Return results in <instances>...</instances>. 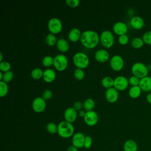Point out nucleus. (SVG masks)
Listing matches in <instances>:
<instances>
[{
	"label": "nucleus",
	"instance_id": "17",
	"mask_svg": "<svg viewBox=\"0 0 151 151\" xmlns=\"http://www.w3.org/2000/svg\"><path fill=\"white\" fill-rule=\"evenodd\" d=\"M139 87L141 90L148 92L151 91V77L146 76L140 79Z\"/></svg>",
	"mask_w": 151,
	"mask_h": 151
},
{
	"label": "nucleus",
	"instance_id": "10",
	"mask_svg": "<svg viewBox=\"0 0 151 151\" xmlns=\"http://www.w3.org/2000/svg\"><path fill=\"white\" fill-rule=\"evenodd\" d=\"M111 68L116 71L121 70L124 65V61L123 58L119 55H113L110 61Z\"/></svg>",
	"mask_w": 151,
	"mask_h": 151
},
{
	"label": "nucleus",
	"instance_id": "44",
	"mask_svg": "<svg viewBox=\"0 0 151 151\" xmlns=\"http://www.w3.org/2000/svg\"><path fill=\"white\" fill-rule=\"evenodd\" d=\"M85 114H86V112H85L84 110H80V111H79V113H78L79 116H80V117H84V116H85Z\"/></svg>",
	"mask_w": 151,
	"mask_h": 151
},
{
	"label": "nucleus",
	"instance_id": "11",
	"mask_svg": "<svg viewBox=\"0 0 151 151\" xmlns=\"http://www.w3.org/2000/svg\"><path fill=\"white\" fill-rule=\"evenodd\" d=\"M46 107L45 100L41 97H36L32 101V107L33 110L37 113H41L43 111Z\"/></svg>",
	"mask_w": 151,
	"mask_h": 151
},
{
	"label": "nucleus",
	"instance_id": "23",
	"mask_svg": "<svg viewBox=\"0 0 151 151\" xmlns=\"http://www.w3.org/2000/svg\"><path fill=\"white\" fill-rule=\"evenodd\" d=\"M141 88L139 87V86H132L129 91V94L130 97L135 99V98H137L140 96V94H141Z\"/></svg>",
	"mask_w": 151,
	"mask_h": 151
},
{
	"label": "nucleus",
	"instance_id": "36",
	"mask_svg": "<svg viewBox=\"0 0 151 151\" xmlns=\"http://www.w3.org/2000/svg\"><path fill=\"white\" fill-rule=\"evenodd\" d=\"M140 79L139 78L133 76L130 77L129 79V83L132 86H137L139 85L140 83Z\"/></svg>",
	"mask_w": 151,
	"mask_h": 151
},
{
	"label": "nucleus",
	"instance_id": "2",
	"mask_svg": "<svg viewBox=\"0 0 151 151\" xmlns=\"http://www.w3.org/2000/svg\"><path fill=\"white\" fill-rule=\"evenodd\" d=\"M74 129L72 123L66 121L61 122L58 124V134L63 138H68L74 135Z\"/></svg>",
	"mask_w": 151,
	"mask_h": 151
},
{
	"label": "nucleus",
	"instance_id": "15",
	"mask_svg": "<svg viewBox=\"0 0 151 151\" xmlns=\"http://www.w3.org/2000/svg\"><path fill=\"white\" fill-rule=\"evenodd\" d=\"M113 29L114 33L119 36L124 35L127 31V27L123 22H116L113 27Z\"/></svg>",
	"mask_w": 151,
	"mask_h": 151
},
{
	"label": "nucleus",
	"instance_id": "37",
	"mask_svg": "<svg viewBox=\"0 0 151 151\" xmlns=\"http://www.w3.org/2000/svg\"><path fill=\"white\" fill-rule=\"evenodd\" d=\"M93 143L92 138L90 136H86L85 137L84 140V147L86 149H89L91 147Z\"/></svg>",
	"mask_w": 151,
	"mask_h": 151
},
{
	"label": "nucleus",
	"instance_id": "25",
	"mask_svg": "<svg viewBox=\"0 0 151 151\" xmlns=\"http://www.w3.org/2000/svg\"><path fill=\"white\" fill-rule=\"evenodd\" d=\"M101 84L105 88H111L114 84V80L111 77L106 76L101 80Z\"/></svg>",
	"mask_w": 151,
	"mask_h": 151
},
{
	"label": "nucleus",
	"instance_id": "47",
	"mask_svg": "<svg viewBox=\"0 0 151 151\" xmlns=\"http://www.w3.org/2000/svg\"><path fill=\"white\" fill-rule=\"evenodd\" d=\"M2 52H1V62L2 61Z\"/></svg>",
	"mask_w": 151,
	"mask_h": 151
},
{
	"label": "nucleus",
	"instance_id": "42",
	"mask_svg": "<svg viewBox=\"0 0 151 151\" xmlns=\"http://www.w3.org/2000/svg\"><path fill=\"white\" fill-rule=\"evenodd\" d=\"M67 151H78V149L76 147L72 145V146H70L68 147Z\"/></svg>",
	"mask_w": 151,
	"mask_h": 151
},
{
	"label": "nucleus",
	"instance_id": "18",
	"mask_svg": "<svg viewBox=\"0 0 151 151\" xmlns=\"http://www.w3.org/2000/svg\"><path fill=\"white\" fill-rule=\"evenodd\" d=\"M56 77L55 72L54 70L51 68L45 69L43 72L42 78L43 80L47 83H51L52 82Z\"/></svg>",
	"mask_w": 151,
	"mask_h": 151
},
{
	"label": "nucleus",
	"instance_id": "21",
	"mask_svg": "<svg viewBox=\"0 0 151 151\" xmlns=\"http://www.w3.org/2000/svg\"><path fill=\"white\" fill-rule=\"evenodd\" d=\"M123 149L124 151H137V144L134 140L129 139L125 142L123 146Z\"/></svg>",
	"mask_w": 151,
	"mask_h": 151
},
{
	"label": "nucleus",
	"instance_id": "1",
	"mask_svg": "<svg viewBox=\"0 0 151 151\" xmlns=\"http://www.w3.org/2000/svg\"><path fill=\"white\" fill-rule=\"evenodd\" d=\"M100 41L99 34L94 31L87 30L84 31L80 38L82 45L87 48H93L96 47Z\"/></svg>",
	"mask_w": 151,
	"mask_h": 151
},
{
	"label": "nucleus",
	"instance_id": "20",
	"mask_svg": "<svg viewBox=\"0 0 151 151\" xmlns=\"http://www.w3.org/2000/svg\"><path fill=\"white\" fill-rule=\"evenodd\" d=\"M130 23L131 26L136 29H140L144 26L143 19L139 16H134L132 17L130 19Z\"/></svg>",
	"mask_w": 151,
	"mask_h": 151
},
{
	"label": "nucleus",
	"instance_id": "24",
	"mask_svg": "<svg viewBox=\"0 0 151 151\" xmlns=\"http://www.w3.org/2000/svg\"><path fill=\"white\" fill-rule=\"evenodd\" d=\"M95 106V102L93 99L91 98H88L85 100L83 103V107L87 111H91Z\"/></svg>",
	"mask_w": 151,
	"mask_h": 151
},
{
	"label": "nucleus",
	"instance_id": "8",
	"mask_svg": "<svg viewBox=\"0 0 151 151\" xmlns=\"http://www.w3.org/2000/svg\"><path fill=\"white\" fill-rule=\"evenodd\" d=\"M129 85V80L126 77L120 76L114 79L113 87L118 91H123L126 90Z\"/></svg>",
	"mask_w": 151,
	"mask_h": 151
},
{
	"label": "nucleus",
	"instance_id": "41",
	"mask_svg": "<svg viewBox=\"0 0 151 151\" xmlns=\"http://www.w3.org/2000/svg\"><path fill=\"white\" fill-rule=\"evenodd\" d=\"M83 106V104L80 101H76L74 104V106L73 107L76 110H81V109L82 108V107Z\"/></svg>",
	"mask_w": 151,
	"mask_h": 151
},
{
	"label": "nucleus",
	"instance_id": "9",
	"mask_svg": "<svg viewBox=\"0 0 151 151\" xmlns=\"http://www.w3.org/2000/svg\"><path fill=\"white\" fill-rule=\"evenodd\" d=\"M83 118L86 124L89 126H93L96 125L99 120L97 113L93 110L86 111Z\"/></svg>",
	"mask_w": 151,
	"mask_h": 151
},
{
	"label": "nucleus",
	"instance_id": "45",
	"mask_svg": "<svg viewBox=\"0 0 151 151\" xmlns=\"http://www.w3.org/2000/svg\"><path fill=\"white\" fill-rule=\"evenodd\" d=\"M2 78H3V74H2V71H0V80H1V81L2 80Z\"/></svg>",
	"mask_w": 151,
	"mask_h": 151
},
{
	"label": "nucleus",
	"instance_id": "7",
	"mask_svg": "<svg viewBox=\"0 0 151 151\" xmlns=\"http://www.w3.org/2000/svg\"><path fill=\"white\" fill-rule=\"evenodd\" d=\"M62 22L58 18H52L48 22V28L50 33L57 34L59 33L62 29Z\"/></svg>",
	"mask_w": 151,
	"mask_h": 151
},
{
	"label": "nucleus",
	"instance_id": "31",
	"mask_svg": "<svg viewBox=\"0 0 151 151\" xmlns=\"http://www.w3.org/2000/svg\"><path fill=\"white\" fill-rule=\"evenodd\" d=\"M42 63L44 65V66L46 67H50L52 65H53L54 58L50 55L45 56L42 59Z\"/></svg>",
	"mask_w": 151,
	"mask_h": 151
},
{
	"label": "nucleus",
	"instance_id": "14",
	"mask_svg": "<svg viewBox=\"0 0 151 151\" xmlns=\"http://www.w3.org/2000/svg\"><path fill=\"white\" fill-rule=\"evenodd\" d=\"M105 97L107 101L109 103H114L119 98L118 90L114 87L107 88L105 93Z\"/></svg>",
	"mask_w": 151,
	"mask_h": 151
},
{
	"label": "nucleus",
	"instance_id": "39",
	"mask_svg": "<svg viewBox=\"0 0 151 151\" xmlns=\"http://www.w3.org/2000/svg\"><path fill=\"white\" fill-rule=\"evenodd\" d=\"M119 42L122 45H126L129 42V37L126 34L119 36L118 38Z\"/></svg>",
	"mask_w": 151,
	"mask_h": 151
},
{
	"label": "nucleus",
	"instance_id": "13",
	"mask_svg": "<svg viewBox=\"0 0 151 151\" xmlns=\"http://www.w3.org/2000/svg\"><path fill=\"white\" fill-rule=\"evenodd\" d=\"M65 121L73 123L77 119V112L74 107H68L65 109L64 114Z\"/></svg>",
	"mask_w": 151,
	"mask_h": 151
},
{
	"label": "nucleus",
	"instance_id": "38",
	"mask_svg": "<svg viewBox=\"0 0 151 151\" xmlns=\"http://www.w3.org/2000/svg\"><path fill=\"white\" fill-rule=\"evenodd\" d=\"M52 97V92L51 90L47 89L45 90L42 94V97L45 100H50L51 97Z\"/></svg>",
	"mask_w": 151,
	"mask_h": 151
},
{
	"label": "nucleus",
	"instance_id": "27",
	"mask_svg": "<svg viewBox=\"0 0 151 151\" xmlns=\"http://www.w3.org/2000/svg\"><path fill=\"white\" fill-rule=\"evenodd\" d=\"M43 72L44 71H42V70L41 68H35L31 71V76L35 80H39L41 77H42Z\"/></svg>",
	"mask_w": 151,
	"mask_h": 151
},
{
	"label": "nucleus",
	"instance_id": "6",
	"mask_svg": "<svg viewBox=\"0 0 151 151\" xmlns=\"http://www.w3.org/2000/svg\"><path fill=\"white\" fill-rule=\"evenodd\" d=\"M53 65L57 70L59 71H64L67 67L68 59L64 54H57L54 57Z\"/></svg>",
	"mask_w": 151,
	"mask_h": 151
},
{
	"label": "nucleus",
	"instance_id": "40",
	"mask_svg": "<svg viewBox=\"0 0 151 151\" xmlns=\"http://www.w3.org/2000/svg\"><path fill=\"white\" fill-rule=\"evenodd\" d=\"M80 1L79 0H67L65 1V3L67 4L68 6L71 7V8H75L77 7Z\"/></svg>",
	"mask_w": 151,
	"mask_h": 151
},
{
	"label": "nucleus",
	"instance_id": "19",
	"mask_svg": "<svg viewBox=\"0 0 151 151\" xmlns=\"http://www.w3.org/2000/svg\"><path fill=\"white\" fill-rule=\"evenodd\" d=\"M81 32L77 28H72L68 33V39L72 42H77L81 38Z\"/></svg>",
	"mask_w": 151,
	"mask_h": 151
},
{
	"label": "nucleus",
	"instance_id": "16",
	"mask_svg": "<svg viewBox=\"0 0 151 151\" xmlns=\"http://www.w3.org/2000/svg\"><path fill=\"white\" fill-rule=\"evenodd\" d=\"M94 57L98 62L104 63L109 59L110 55L107 50L104 49H100L95 52Z\"/></svg>",
	"mask_w": 151,
	"mask_h": 151
},
{
	"label": "nucleus",
	"instance_id": "28",
	"mask_svg": "<svg viewBox=\"0 0 151 151\" xmlns=\"http://www.w3.org/2000/svg\"><path fill=\"white\" fill-rule=\"evenodd\" d=\"M143 40L142 38L139 37H136L131 42L132 46L134 48H140L143 45Z\"/></svg>",
	"mask_w": 151,
	"mask_h": 151
},
{
	"label": "nucleus",
	"instance_id": "30",
	"mask_svg": "<svg viewBox=\"0 0 151 151\" xmlns=\"http://www.w3.org/2000/svg\"><path fill=\"white\" fill-rule=\"evenodd\" d=\"M46 129L50 133L55 134L58 132V125L53 122H50L47 124Z\"/></svg>",
	"mask_w": 151,
	"mask_h": 151
},
{
	"label": "nucleus",
	"instance_id": "34",
	"mask_svg": "<svg viewBox=\"0 0 151 151\" xmlns=\"http://www.w3.org/2000/svg\"><path fill=\"white\" fill-rule=\"evenodd\" d=\"M11 64L8 61H2L0 63V70L2 72H7L10 71L11 69Z\"/></svg>",
	"mask_w": 151,
	"mask_h": 151
},
{
	"label": "nucleus",
	"instance_id": "22",
	"mask_svg": "<svg viewBox=\"0 0 151 151\" xmlns=\"http://www.w3.org/2000/svg\"><path fill=\"white\" fill-rule=\"evenodd\" d=\"M56 44L58 50L61 52H65L69 49V44L68 41L64 38H60L58 40Z\"/></svg>",
	"mask_w": 151,
	"mask_h": 151
},
{
	"label": "nucleus",
	"instance_id": "5",
	"mask_svg": "<svg viewBox=\"0 0 151 151\" xmlns=\"http://www.w3.org/2000/svg\"><path fill=\"white\" fill-rule=\"evenodd\" d=\"M100 41L104 47L106 48H111L113 45L114 42V38L113 33L109 30L103 31L100 35Z\"/></svg>",
	"mask_w": 151,
	"mask_h": 151
},
{
	"label": "nucleus",
	"instance_id": "46",
	"mask_svg": "<svg viewBox=\"0 0 151 151\" xmlns=\"http://www.w3.org/2000/svg\"><path fill=\"white\" fill-rule=\"evenodd\" d=\"M147 68L149 70H150L151 71V64H149L148 65H147Z\"/></svg>",
	"mask_w": 151,
	"mask_h": 151
},
{
	"label": "nucleus",
	"instance_id": "4",
	"mask_svg": "<svg viewBox=\"0 0 151 151\" xmlns=\"http://www.w3.org/2000/svg\"><path fill=\"white\" fill-rule=\"evenodd\" d=\"M132 72L133 76L141 79L147 76L149 70L145 64L142 63L137 62L132 65Z\"/></svg>",
	"mask_w": 151,
	"mask_h": 151
},
{
	"label": "nucleus",
	"instance_id": "33",
	"mask_svg": "<svg viewBox=\"0 0 151 151\" xmlns=\"http://www.w3.org/2000/svg\"><path fill=\"white\" fill-rule=\"evenodd\" d=\"M85 76L84 72L83 69L76 68L74 71V77L78 80H81L84 78Z\"/></svg>",
	"mask_w": 151,
	"mask_h": 151
},
{
	"label": "nucleus",
	"instance_id": "35",
	"mask_svg": "<svg viewBox=\"0 0 151 151\" xmlns=\"http://www.w3.org/2000/svg\"><path fill=\"white\" fill-rule=\"evenodd\" d=\"M143 42L148 45H151V31L145 32L142 37Z\"/></svg>",
	"mask_w": 151,
	"mask_h": 151
},
{
	"label": "nucleus",
	"instance_id": "12",
	"mask_svg": "<svg viewBox=\"0 0 151 151\" xmlns=\"http://www.w3.org/2000/svg\"><path fill=\"white\" fill-rule=\"evenodd\" d=\"M85 136L81 132H77L73 136L72 143L73 145L77 149L84 147Z\"/></svg>",
	"mask_w": 151,
	"mask_h": 151
},
{
	"label": "nucleus",
	"instance_id": "32",
	"mask_svg": "<svg viewBox=\"0 0 151 151\" xmlns=\"http://www.w3.org/2000/svg\"><path fill=\"white\" fill-rule=\"evenodd\" d=\"M14 76V74L12 71H9L5 72L3 74V78H2V81H3L6 83H9L12 80Z\"/></svg>",
	"mask_w": 151,
	"mask_h": 151
},
{
	"label": "nucleus",
	"instance_id": "43",
	"mask_svg": "<svg viewBox=\"0 0 151 151\" xmlns=\"http://www.w3.org/2000/svg\"><path fill=\"white\" fill-rule=\"evenodd\" d=\"M146 100L147 101L150 103L151 104V93H149L147 96H146Z\"/></svg>",
	"mask_w": 151,
	"mask_h": 151
},
{
	"label": "nucleus",
	"instance_id": "29",
	"mask_svg": "<svg viewBox=\"0 0 151 151\" xmlns=\"http://www.w3.org/2000/svg\"><path fill=\"white\" fill-rule=\"evenodd\" d=\"M8 92V86L7 85V83L1 81H0V96L1 97H3L5 96Z\"/></svg>",
	"mask_w": 151,
	"mask_h": 151
},
{
	"label": "nucleus",
	"instance_id": "26",
	"mask_svg": "<svg viewBox=\"0 0 151 151\" xmlns=\"http://www.w3.org/2000/svg\"><path fill=\"white\" fill-rule=\"evenodd\" d=\"M57 38L54 34L52 33H49L45 37V42L49 46H53L57 44Z\"/></svg>",
	"mask_w": 151,
	"mask_h": 151
},
{
	"label": "nucleus",
	"instance_id": "3",
	"mask_svg": "<svg viewBox=\"0 0 151 151\" xmlns=\"http://www.w3.org/2000/svg\"><path fill=\"white\" fill-rule=\"evenodd\" d=\"M73 63L77 68L83 69L86 68L89 64L90 60L87 55L82 52H76L73 58Z\"/></svg>",
	"mask_w": 151,
	"mask_h": 151
}]
</instances>
